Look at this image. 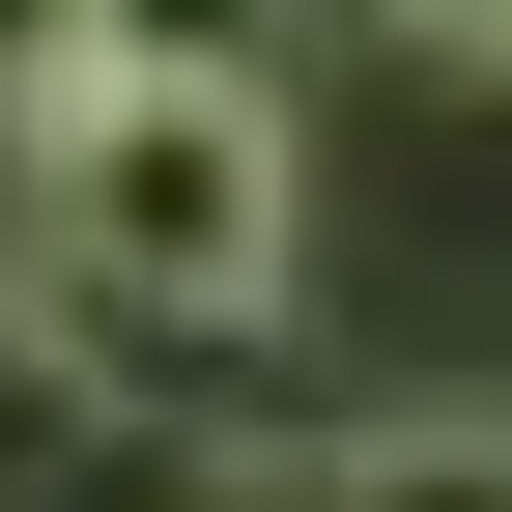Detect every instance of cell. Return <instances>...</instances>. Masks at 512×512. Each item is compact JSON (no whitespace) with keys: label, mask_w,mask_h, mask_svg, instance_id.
<instances>
[{"label":"cell","mask_w":512,"mask_h":512,"mask_svg":"<svg viewBox=\"0 0 512 512\" xmlns=\"http://www.w3.org/2000/svg\"><path fill=\"white\" fill-rule=\"evenodd\" d=\"M399 29H427V57H512V0H399Z\"/></svg>","instance_id":"cell-4"},{"label":"cell","mask_w":512,"mask_h":512,"mask_svg":"<svg viewBox=\"0 0 512 512\" xmlns=\"http://www.w3.org/2000/svg\"><path fill=\"white\" fill-rule=\"evenodd\" d=\"M313 512H512V399H399V427H342Z\"/></svg>","instance_id":"cell-2"},{"label":"cell","mask_w":512,"mask_h":512,"mask_svg":"<svg viewBox=\"0 0 512 512\" xmlns=\"http://www.w3.org/2000/svg\"><path fill=\"white\" fill-rule=\"evenodd\" d=\"M114 29H143V0H0V143H29V114H57V86H86V57H114Z\"/></svg>","instance_id":"cell-3"},{"label":"cell","mask_w":512,"mask_h":512,"mask_svg":"<svg viewBox=\"0 0 512 512\" xmlns=\"http://www.w3.org/2000/svg\"><path fill=\"white\" fill-rule=\"evenodd\" d=\"M143 29H228V57H256V0H143Z\"/></svg>","instance_id":"cell-5"},{"label":"cell","mask_w":512,"mask_h":512,"mask_svg":"<svg viewBox=\"0 0 512 512\" xmlns=\"http://www.w3.org/2000/svg\"><path fill=\"white\" fill-rule=\"evenodd\" d=\"M29 256L86 313H143V342H256V313L313 285V143L285 86H256L228 29H114L86 86L29 114Z\"/></svg>","instance_id":"cell-1"}]
</instances>
